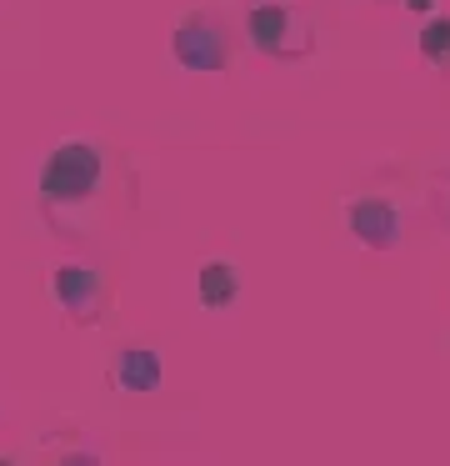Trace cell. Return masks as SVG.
<instances>
[{"label": "cell", "instance_id": "1", "mask_svg": "<svg viewBox=\"0 0 450 466\" xmlns=\"http://www.w3.org/2000/svg\"><path fill=\"white\" fill-rule=\"evenodd\" d=\"M95 181H100V151L90 141H65L45 161V171H40V191L55 206L85 201V196L95 191Z\"/></svg>", "mask_w": 450, "mask_h": 466}, {"label": "cell", "instance_id": "2", "mask_svg": "<svg viewBox=\"0 0 450 466\" xmlns=\"http://www.w3.org/2000/svg\"><path fill=\"white\" fill-rule=\"evenodd\" d=\"M175 61L185 71H220L225 66V31L205 15H185L175 31Z\"/></svg>", "mask_w": 450, "mask_h": 466}, {"label": "cell", "instance_id": "3", "mask_svg": "<svg viewBox=\"0 0 450 466\" xmlns=\"http://www.w3.org/2000/svg\"><path fill=\"white\" fill-rule=\"evenodd\" d=\"M250 41L270 56H300L310 51V35H295L300 31V15L285 11V5H255L250 11Z\"/></svg>", "mask_w": 450, "mask_h": 466}, {"label": "cell", "instance_id": "4", "mask_svg": "<svg viewBox=\"0 0 450 466\" xmlns=\"http://www.w3.org/2000/svg\"><path fill=\"white\" fill-rule=\"evenodd\" d=\"M55 296H60L65 311L95 316V306H100V271H95V266H85V261H65L55 271Z\"/></svg>", "mask_w": 450, "mask_h": 466}, {"label": "cell", "instance_id": "5", "mask_svg": "<svg viewBox=\"0 0 450 466\" xmlns=\"http://www.w3.org/2000/svg\"><path fill=\"white\" fill-rule=\"evenodd\" d=\"M350 231L360 236L365 246H395V236H400V216L390 211L385 201H355L350 206Z\"/></svg>", "mask_w": 450, "mask_h": 466}, {"label": "cell", "instance_id": "6", "mask_svg": "<svg viewBox=\"0 0 450 466\" xmlns=\"http://www.w3.org/2000/svg\"><path fill=\"white\" fill-rule=\"evenodd\" d=\"M160 356L150 351V346H125V351L115 356V381L125 386V391H155L160 386Z\"/></svg>", "mask_w": 450, "mask_h": 466}, {"label": "cell", "instance_id": "7", "mask_svg": "<svg viewBox=\"0 0 450 466\" xmlns=\"http://www.w3.org/2000/svg\"><path fill=\"white\" fill-rule=\"evenodd\" d=\"M195 291H200V306H205V311H225V306L240 296L235 266H230V261H205V266H200Z\"/></svg>", "mask_w": 450, "mask_h": 466}, {"label": "cell", "instance_id": "8", "mask_svg": "<svg viewBox=\"0 0 450 466\" xmlns=\"http://www.w3.org/2000/svg\"><path fill=\"white\" fill-rule=\"evenodd\" d=\"M420 56H425L430 66L450 61V15H440V21H430L425 31H420Z\"/></svg>", "mask_w": 450, "mask_h": 466}, {"label": "cell", "instance_id": "9", "mask_svg": "<svg viewBox=\"0 0 450 466\" xmlns=\"http://www.w3.org/2000/svg\"><path fill=\"white\" fill-rule=\"evenodd\" d=\"M410 11H430V5H435V0H405Z\"/></svg>", "mask_w": 450, "mask_h": 466}]
</instances>
